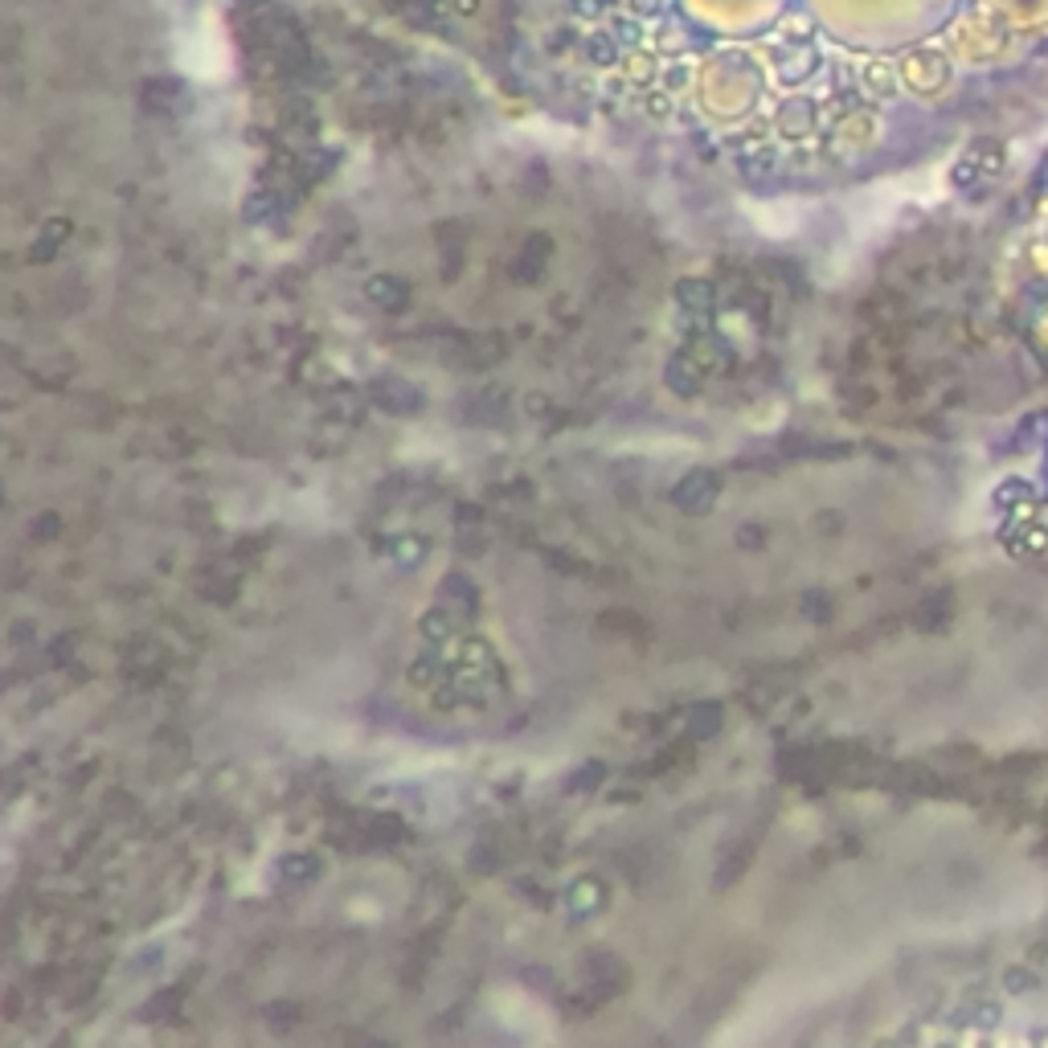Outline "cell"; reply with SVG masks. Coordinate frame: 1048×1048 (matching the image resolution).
<instances>
[{
	"mask_svg": "<svg viewBox=\"0 0 1048 1048\" xmlns=\"http://www.w3.org/2000/svg\"><path fill=\"white\" fill-rule=\"evenodd\" d=\"M950 0H803L811 21L844 46H901L922 37Z\"/></svg>",
	"mask_w": 1048,
	"mask_h": 1048,
	"instance_id": "6da1fadb",
	"label": "cell"
},
{
	"mask_svg": "<svg viewBox=\"0 0 1048 1048\" xmlns=\"http://www.w3.org/2000/svg\"><path fill=\"white\" fill-rule=\"evenodd\" d=\"M692 29L709 37H754L766 33L791 0H676Z\"/></svg>",
	"mask_w": 1048,
	"mask_h": 1048,
	"instance_id": "7a4b0ae2",
	"label": "cell"
},
{
	"mask_svg": "<svg viewBox=\"0 0 1048 1048\" xmlns=\"http://www.w3.org/2000/svg\"><path fill=\"white\" fill-rule=\"evenodd\" d=\"M713 492H717V475L713 471H692L688 479H680L676 504L688 508V512H701V508L713 504Z\"/></svg>",
	"mask_w": 1048,
	"mask_h": 1048,
	"instance_id": "3957f363",
	"label": "cell"
},
{
	"mask_svg": "<svg viewBox=\"0 0 1048 1048\" xmlns=\"http://www.w3.org/2000/svg\"><path fill=\"white\" fill-rule=\"evenodd\" d=\"M373 402L385 406V410H414V406H418V393H414V385H406V381H377V385H373Z\"/></svg>",
	"mask_w": 1048,
	"mask_h": 1048,
	"instance_id": "277c9868",
	"label": "cell"
},
{
	"mask_svg": "<svg viewBox=\"0 0 1048 1048\" xmlns=\"http://www.w3.org/2000/svg\"><path fill=\"white\" fill-rule=\"evenodd\" d=\"M721 729V709L717 705H701L692 709V737H709Z\"/></svg>",
	"mask_w": 1048,
	"mask_h": 1048,
	"instance_id": "5b68a950",
	"label": "cell"
},
{
	"mask_svg": "<svg viewBox=\"0 0 1048 1048\" xmlns=\"http://www.w3.org/2000/svg\"><path fill=\"white\" fill-rule=\"evenodd\" d=\"M746 864H750V852H746V848H733L729 860L717 868V885H729L733 877H741V868H746Z\"/></svg>",
	"mask_w": 1048,
	"mask_h": 1048,
	"instance_id": "8992f818",
	"label": "cell"
},
{
	"mask_svg": "<svg viewBox=\"0 0 1048 1048\" xmlns=\"http://www.w3.org/2000/svg\"><path fill=\"white\" fill-rule=\"evenodd\" d=\"M316 872V860H308V856H291V860H283V877L287 881H308Z\"/></svg>",
	"mask_w": 1048,
	"mask_h": 1048,
	"instance_id": "52a82bcc",
	"label": "cell"
},
{
	"mask_svg": "<svg viewBox=\"0 0 1048 1048\" xmlns=\"http://www.w3.org/2000/svg\"><path fill=\"white\" fill-rule=\"evenodd\" d=\"M668 377H672V385H676V389H684V393H692V389H696V377H692V373L684 377V369H680V365H672V373H668Z\"/></svg>",
	"mask_w": 1048,
	"mask_h": 1048,
	"instance_id": "ba28073f",
	"label": "cell"
},
{
	"mask_svg": "<svg viewBox=\"0 0 1048 1048\" xmlns=\"http://www.w3.org/2000/svg\"><path fill=\"white\" fill-rule=\"evenodd\" d=\"M41 537H50L54 533V516H41V529H37Z\"/></svg>",
	"mask_w": 1048,
	"mask_h": 1048,
	"instance_id": "9c48e42d",
	"label": "cell"
}]
</instances>
